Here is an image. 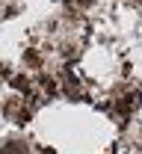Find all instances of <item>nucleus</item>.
<instances>
[{
	"instance_id": "1",
	"label": "nucleus",
	"mask_w": 142,
	"mask_h": 154,
	"mask_svg": "<svg viewBox=\"0 0 142 154\" xmlns=\"http://www.w3.org/2000/svg\"><path fill=\"white\" fill-rule=\"evenodd\" d=\"M0 154H30V151H27L24 142L12 139V142H3V145H0Z\"/></svg>"
}]
</instances>
